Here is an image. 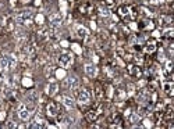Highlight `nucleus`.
I'll use <instances>...</instances> for the list:
<instances>
[{
  "label": "nucleus",
  "mask_w": 174,
  "mask_h": 129,
  "mask_svg": "<svg viewBox=\"0 0 174 129\" xmlns=\"http://www.w3.org/2000/svg\"><path fill=\"white\" fill-rule=\"evenodd\" d=\"M78 85H79V79L77 78L75 75L67 76L66 80L63 82V88H64V89H70V90L77 89V88H78Z\"/></svg>",
  "instance_id": "f257e3e1"
},
{
  "label": "nucleus",
  "mask_w": 174,
  "mask_h": 129,
  "mask_svg": "<svg viewBox=\"0 0 174 129\" xmlns=\"http://www.w3.org/2000/svg\"><path fill=\"white\" fill-rule=\"evenodd\" d=\"M57 61H59V64L63 67V68H68V67L73 64V56L68 53H63L59 56Z\"/></svg>",
  "instance_id": "f03ea898"
},
{
  "label": "nucleus",
  "mask_w": 174,
  "mask_h": 129,
  "mask_svg": "<svg viewBox=\"0 0 174 129\" xmlns=\"http://www.w3.org/2000/svg\"><path fill=\"white\" fill-rule=\"evenodd\" d=\"M34 18V11L32 10H22L18 13L17 15V21L18 22H28Z\"/></svg>",
  "instance_id": "7ed1b4c3"
},
{
  "label": "nucleus",
  "mask_w": 174,
  "mask_h": 129,
  "mask_svg": "<svg viewBox=\"0 0 174 129\" xmlns=\"http://www.w3.org/2000/svg\"><path fill=\"white\" fill-rule=\"evenodd\" d=\"M14 65V60L10 59L8 56H0V68L2 70H10Z\"/></svg>",
  "instance_id": "20e7f679"
},
{
  "label": "nucleus",
  "mask_w": 174,
  "mask_h": 129,
  "mask_svg": "<svg viewBox=\"0 0 174 129\" xmlns=\"http://www.w3.org/2000/svg\"><path fill=\"white\" fill-rule=\"evenodd\" d=\"M46 112H47V115H49V117H57V115H59V112H60L59 104H57V103H49V104H47V107H46Z\"/></svg>",
  "instance_id": "39448f33"
},
{
  "label": "nucleus",
  "mask_w": 174,
  "mask_h": 129,
  "mask_svg": "<svg viewBox=\"0 0 174 129\" xmlns=\"http://www.w3.org/2000/svg\"><path fill=\"white\" fill-rule=\"evenodd\" d=\"M89 100H91V95H89L88 90L82 89L81 92L78 93V101L81 103V104H88Z\"/></svg>",
  "instance_id": "423d86ee"
},
{
  "label": "nucleus",
  "mask_w": 174,
  "mask_h": 129,
  "mask_svg": "<svg viewBox=\"0 0 174 129\" xmlns=\"http://www.w3.org/2000/svg\"><path fill=\"white\" fill-rule=\"evenodd\" d=\"M49 21H50V25H52V27L57 28V27H60V25H62L63 17H62L60 14H52L50 17H49Z\"/></svg>",
  "instance_id": "0eeeda50"
},
{
  "label": "nucleus",
  "mask_w": 174,
  "mask_h": 129,
  "mask_svg": "<svg viewBox=\"0 0 174 129\" xmlns=\"http://www.w3.org/2000/svg\"><path fill=\"white\" fill-rule=\"evenodd\" d=\"M18 117H20L21 119H24V121L30 118V110L27 108V106H25V104L18 106Z\"/></svg>",
  "instance_id": "6e6552de"
},
{
  "label": "nucleus",
  "mask_w": 174,
  "mask_h": 129,
  "mask_svg": "<svg viewBox=\"0 0 174 129\" xmlns=\"http://www.w3.org/2000/svg\"><path fill=\"white\" fill-rule=\"evenodd\" d=\"M99 114H101L99 110H89V111H86L85 118H86V121H88V122H93V121H96V118H98Z\"/></svg>",
  "instance_id": "1a4fd4ad"
},
{
  "label": "nucleus",
  "mask_w": 174,
  "mask_h": 129,
  "mask_svg": "<svg viewBox=\"0 0 174 129\" xmlns=\"http://www.w3.org/2000/svg\"><path fill=\"white\" fill-rule=\"evenodd\" d=\"M85 74L89 76V78H95L96 74H98V70H96L95 65H92V64H88V65H85Z\"/></svg>",
  "instance_id": "9d476101"
},
{
  "label": "nucleus",
  "mask_w": 174,
  "mask_h": 129,
  "mask_svg": "<svg viewBox=\"0 0 174 129\" xmlns=\"http://www.w3.org/2000/svg\"><path fill=\"white\" fill-rule=\"evenodd\" d=\"M128 71L133 76H141L142 75V68L139 65H130L128 67Z\"/></svg>",
  "instance_id": "9b49d317"
},
{
  "label": "nucleus",
  "mask_w": 174,
  "mask_h": 129,
  "mask_svg": "<svg viewBox=\"0 0 174 129\" xmlns=\"http://www.w3.org/2000/svg\"><path fill=\"white\" fill-rule=\"evenodd\" d=\"M62 101H63V104L66 106V107H68V108H74V107H75V101H74L71 97H68V96H63Z\"/></svg>",
  "instance_id": "f8f14e48"
},
{
  "label": "nucleus",
  "mask_w": 174,
  "mask_h": 129,
  "mask_svg": "<svg viewBox=\"0 0 174 129\" xmlns=\"http://www.w3.org/2000/svg\"><path fill=\"white\" fill-rule=\"evenodd\" d=\"M145 51H146V53H153V51H156V42L155 40L146 42V44H145Z\"/></svg>",
  "instance_id": "ddd939ff"
},
{
  "label": "nucleus",
  "mask_w": 174,
  "mask_h": 129,
  "mask_svg": "<svg viewBox=\"0 0 174 129\" xmlns=\"http://www.w3.org/2000/svg\"><path fill=\"white\" fill-rule=\"evenodd\" d=\"M109 121L113 124V126H120L121 125V117L118 114H113L110 118H109Z\"/></svg>",
  "instance_id": "4468645a"
},
{
  "label": "nucleus",
  "mask_w": 174,
  "mask_h": 129,
  "mask_svg": "<svg viewBox=\"0 0 174 129\" xmlns=\"http://www.w3.org/2000/svg\"><path fill=\"white\" fill-rule=\"evenodd\" d=\"M163 90H164V93H166L167 96L171 97V96H173V83L171 82H164L163 83Z\"/></svg>",
  "instance_id": "2eb2a0df"
},
{
  "label": "nucleus",
  "mask_w": 174,
  "mask_h": 129,
  "mask_svg": "<svg viewBox=\"0 0 174 129\" xmlns=\"http://www.w3.org/2000/svg\"><path fill=\"white\" fill-rule=\"evenodd\" d=\"M57 90H59V85L57 83H50L49 86H47V95L49 96H54L57 93Z\"/></svg>",
  "instance_id": "dca6fc26"
},
{
  "label": "nucleus",
  "mask_w": 174,
  "mask_h": 129,
  "mask_svg": "<svg viewBox=\"0 0 174 129\" xmlns=\"http://www.w3.org/2000/svg\"><path fill=\"white\" fill-rule=\"evenodd\" d=\"M27 101L28 103H31V104H35V103L38 101V93L36 92H31V93H28L27 95Z\"/></svg>",
  "instance_id": "f3484780"
},
{
  "label": "nucleus",
  "mask_w": 174,
  "mask_h": 129,
  "mask_svg": "<svg viewBox=\"0 0 174 129\" xmlns=\"http://www.w3.org/2000/svg\"><path fill=\"white\" fill-rule=\"evenodd\" d=\"M49 36H50V31L47 29V28H45V29H42V31L38 32V38H39L41 40H46Z\"/></svg>",
  "instance_id": "a211bd4d"
},
{
  "label": "nucleus",
  "mask_w": 174,
  "mask_h": 129,
  "mask_svg": "<svg viewBox=\"0 0 174 129\" xmlns=\"http://www.w3.org/2000/svg\"><path fill=\"white\" fill-rule=\"evenodd\" d=\"M118 14H120L121 17L130 15V7H128V6H120V7H118Z\"/></svg>",
  "instance_id": "6ab92c4d"
},
{
  "label": "nucleus",
  "mask_w": 174,
  "mask_h": 129,
  "mask_svg": "<svg viewBox=\"0 0 174 129\" xmlns=\"http://www.w3.org/2000/svg\"><path fill=\"white\" fill-rule=\"evenodd\" d=\"M95 96H96L98 100H101L103 97V89H102L101 83H96L95 85Z\"/></svg>",
  "instance_id": "aec40b11"
},
{
  "label": "nucleus",
  "mask_w": 174,
  "mask_h": 129,
  "mask_svg": "<svg viewBox=\"0 0 174 129\" xmlns=\"http://www.w3.org/2000/svg\"><path fill=\"white\" fill-rule=\"evenodd\" d=\"M171 21H173V18L169 17V15H163V17H160V24L162 25H169V24H171Z\"/></svg>",
  "instance_id": "412c9836"
},
{
  "label": "nucleus",
  "mask_w": 174,
  "mask_h": 129,
  "mask_svg": "<svg viewBox=\"0 0 174 129\" xmlns=\"http://www.w3.org/2000/svg\"><path fill=\"white\" fill-rule=\"evenodd\" d=\"M78 36L82 38V39H85L86 36H88V29H85V28H78Z\"/></svg>",
  "instance_id": "4be33fe9"
},
{
  "label": "nucleus",
  "mask_w": 174,
  "mask_h": 129,
  "mask_svg": "<svg viewBox=\"0 0 174 129\" xmlns=\"http://www.w3.org/2000/svg\"><path fill=\"white\" fill-rule=\"evenodd\" d=\"M139 121H141V115L139 114H131L130 122H133V124H138Z\"/></svg>",
  "instance_id": "5701e85b"
},
{
  "label": "nucleus",
  "mask_w": 174,
  "mask_h": 129,
  "mask_svg": "<svg viewBox=\"0 0 174 129\" xmlns=\"http://www.w3.org/2000/svg\"><path fill=\"white\" fill-rule=\"evenodd\" d=\"M163 38H164V39H171V38H173V31L171 29L166 31V32H164V35H163Z\"/></svg>",
  "instance_id": "b1692460"
},
{
  "label": "nucleus",
  "mask_w": 174,
  "mask_h": 129,
  "mask_svg": "<svg viewBox=\"0 0 174 129\" xmlns=\"http://www.w3.org/2000/svg\"><path fill=\"white\" fill-rule=\"evenodd\" d=\"M99 14L103 15V17H109V15H110V13H109L107 8H101V10H99Z\"/></svg>",
  "instance_id": "393cba45"
},
{
  "label": "nucleus",
  "mask_w": 174,
  "mask_h": 129,
  "mask_svg": "<svg viewBox=\"0 0 174 129\" xmlns=\"http://www.w3.org/2000/svg\"><path fill=\"white\" fill-rule=\"evenodd\" d=\"M105 3L107 7H113V6H114V0H105Z\"/></svg>",
  "instance_id": "a878e982"
},
{
  "label": "nucleus",
  "mask_w": 174,
  "mask_h": 129,
  "mask_svg": "<svg viewBox=\"0 0 174 129\" xmlns=\"http://www.w3.org/2000/svg\"><path fill=\"white\" fill-rule=\"evenodd\" d=\"M6 126H7V128H15V126H17V125H15L13 121H8V124L6 125Z\"/></svg>",
  "instance_id": "bb28decb"
},
{
  "label": "nucleus",
  "mask_w": 174,
  "mask_h": 129,
  "mask_svg": "<svg viewBox=\"0 0 174 129\" xmlns=\"http://www.w3.org/2000/svg\"><path fill=\"white\" fill-rule=\"evenodd\" d=\"M156 3H164V0H156Z\"/></svg>",
  "instance_id": "cd10ccee"
}]
</instances>
